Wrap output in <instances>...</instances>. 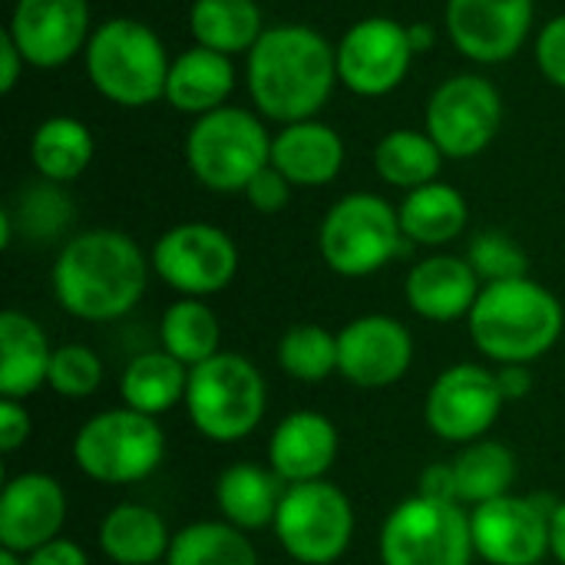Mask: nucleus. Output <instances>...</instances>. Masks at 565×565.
<instances>
[{"instance_id": "f257e3e1", "label": "nucleus", "mask_w": 565, "mask_h": 565, "mask_svg": "<svg viewBox=\"0 0 565 565\" xmlns=\"http://www.w3.org/2000/svg\"><path fill=\"white\" fill-rule=\"evenodd\" d=\"M338 56L308 23H275L245 56V86L262 119L291 126L318 119L338 86Z\"/></svg>"}, {"instance_id": "f03ea898", "label": "nucleus", "mask_w": 565, "mask_h": 565, "mask_svg": "<svg viewBox=\"0 0 565 565\" xmlns=\"http://www.w3.org/2000/svg\"><path fill=\"white\" fill-rule=\"evenodd\" d=\"M149 255L119 228H86L56 252L50 285L56 305L89 324L126 318L146 295Z\"/></svg>"}, {"instance_id": "7ed1b4c3", "label": "nucleus", "mask_w": 565, "mask_h": 565, "mask_svg": "<svg viewBox=\"0 0 565 565\" xmlns=\"http://www.w3.org/2000/svg\"><path fill=\"white\" fill-rule=\"evenodd\" d=\"M470 341L473 348L500 364H536L546 358L565 328L563 301L540 281L513 278L483 285L470 318Z\"/></svg>"}, {"instance_id": "20e7f679", "label": "nucleus", "mask_w": 565, "mask_h": 565, "mask_svg": "<svg viewBox=\"0 0 565 565\" xmlns=\"http://www.w3.org/2000/svg\"><path fill=\"white\" fill-rule=\"evenodd\" d=\"M93 89L119 109H146L166 99L172 56L162 36L132 17L103 20L83 53Z\"/></svg>"}, {"instance_id": "39448f33", "label": "nucleus", "mask_w": 565, "mask_h": 565, "mask_svg": "<svg viewBox=\"0 0 565 565\" xmlns=\"http://www.w3.org/2000/svg\"><path fill=\"white\" fill-rule=\"evenodd\" d=\"M271 162V132L255 109L222 106L199 116L185 132V166L195 182L218 195L245 192V185Z\"/></svg>"}, {"instance_id": "423d86ee", "label": "nucleus", "mask_w": 565, "mask_h": 565, "mask_svg": "<svg viewBox=\"0 0 565 565\" xmlns=\"http://www.w3.org/2000/svg\"><path fill=\"white\" fill-rule=\"evenodd\" d=\"M265 407L268 384L245 354L218 351L189 371L185 414L212 444H238L252 437L265 420Z\"/></svg>"}, {"instance_id": "0eeeda50", "label": "nucleus", "mask_w": 565, "mask_h": 565, "mask_svg": "<svg viewBox=\"0 0 565 565\" xmlns=\"http://www.w3.org/2000/svg\"><path fill=\"white\" fill-rule=\"evenodd\" d=\"M397 205L374 192H348L338 199L318 228V252L341 278H371L387 268L404 248Z\"/></svg>"}, {"instance_id": "6e6552de", "label": "nucleus", "mask_w": 565, "mask_h": 565, "mask_svg": "<svg viewBox=\"0 0 565 565\" xmlns=\"http://www.w3.org/2000/svg\"><path fill=\"white\" fill-rule=\"evenodd\" d=\"M162 460L166 434L159 420L132 407H109L89 417L73 437V463L93 483H142L162 467Z\"/></svg>"}, {"instance_id": "1a4fd4ad", "label": "nucleus", "mask_w": 565, "mask_h": 565, "mask_svg": "<svg viewBox=\"0 0 565 565\" xmlns=\"http://www.w3.org/2000/svg\"><path fill=\"white\" fill-rule=\"evenodd\" d=\"M377 553L381 565H473L470 513L460 503L417 493L387 513Z\"/></svg>"}, {"instance_id": "9d476101", "label": "nucleus", "mask_w": 565, "mask_h": 565, "mask_svg": "<svg viewBox=\"0 0 565 565\" xmlns=\"http://www.w3.org/2000/svg\"><path fill=\"white\" fill-rule=\"evenodd\" d=\"M354 507L331 480L285 487L275 516V540L298 565L338 563L354 540Z\"/></svg>"}, {"instance_id": "9b49d317", "label": "nucleus", "mask_w": 565, "mask_h": 565, "mask_svg": "<svg viewBox=\"0 0 565 565\" xmlns=\"http://www.w3.org/2000/svg\"><path fill=\"white\" fill-rule=\"evenodd\" d=\"M238 245L212 222H179L166 228L149 252L152 271L179 298H212L225 291L238 275Z\"/></svg>"}, {"instance_id": "f8f14e48", "label": "nucleus", "mask_w": 565, "mask_h": 565, "mask_svg": "<svg viewBox=\"0 0 565 565\" xmlns=\"http://www.w3.org/2000/svg\"><path fill=\"white\" fill-rule=\"evenodd\" d=\"M503 96L493 79L477 73L447 76L427 99L424 129L447 159H473L503 129Z\"/></svg>"}, {"instance_id": "ddd939ff", "label": "nucleus", "mask_w": 565, "mask_h": 565, "mask_svg": "<svg viewBox=\"0 0 565 565\" xmlns=\"http://www.w3.org/2000/svg\"><path fill=\"white\" fill-rule=\"evenodd\" d=\"M334 56L341 86L354 96L377 99L407 79L417 50L411 43V23L394 17H361L334 43Z\"/></svg>"}, {"instance_id": "4468645a", "label": "nucleus", "mask_w": 565, "mask_h": 565, "mask_svg": "<svg viewBox=\"0 0 565 565\" xmlns=\"http://www.w3.org/2000/svg\"><path fill=\"white\" fill-rule=\"evenodd\" d=\"M503 394L497 384V371L483 364H454L437 374L427 391L424 417L427 427L444 444H477L483 440L503 414Z\"/></svg>"}, {"instance_id": "2eb2a0df", "label": "nucleus", "mask_w": 565, "mask_h": 565, "mask_svg": "<svg viewBox=\"0 0 565 565\" xmlns=\"http://www.w3.org/2000/svg\"><path fill=\"white\" fill-rule=\"evenodd\" d=\"M556 507V503H553ZM533 497H500L470 510L477 559L487 565H540L550 556V513Z\"/></svg>"}, {"instance_id": "dca6fc26", "label": "nucleus", "mask_w": 565, "mask_h": 565, "mask_svg": "<svg viewBox=\"0 0 565 565\" xmlns=\"http://www.w3.org/2000/svg\"><path fill=\"white\" fill-rule=\"evenodd\" d=\"M93 30L86 0H13L7 23L30 70H60L83 56Z\"/></svg>"}, {"instance_id": "f3484780", "label": "nucleus", "mask_w": 565, "mask_h": 565, "mask_svg": "<svg viewBox=\"0 0 565 565\" xmlns=\"http://www.w3.org/2000/svg\"><path fill=\"white\" fill-rule=\"evenodd\" d=\"M533 0H447L444 23L450 43L477 66L513 60L533 30Z\"/></svg>"}, {"instance_id": "a211bd4d", "label": "nucleus", "mask_w": 565, "mask_h": 565, "mask_svg": "<svg viewBox=\"0 0 565 565\" xmlns=\"http://www.w3.org/2000/svg\"><path fill=\"white\" fill-rule=\"evenodd\" d=\"M414 334L391 315H361L338 331V374L361 391H384L407 377Z\"/></svg>"}, {"instance_id": "6ab92c4d", "label": "nucleus", "mask_w": 565, "mask_h": 565, "mask_svg": "<svg viewBox=\"0 0 565 565\" xmlns=\"http://www.w3.org/2000/svg\"><path fill=\"white\" fill-rule=\"evenodd\" d=\"M66 523V493L50 473L7 477L0 490V550L26 556L56 540Z\"/></svg>"}, {"instance_id": "aec40b11", "label": "nucleus", "mask_w": 565, "mask_h": 565, "mask_svg": "<svg viewBox=\"0 0 565 565\" xmlns=\"http://www.w3.org/2000/svg\"><path fill=\"white\" fill-rule=\"evenodd\" d=\"M483 291L480 275L467 262V255H427L407 271L404 281V298L411 311L430 324H450L460 318H470L477 298Z\"/></svg>"}, {"instance_id": "412c9836", "label": "nucleus", "mask_w": 565, "mask_h": 565, "mask_svg": "<svg viewBox=\"0 0 565 565\" xmlns=\"http://www.w3.org/2000/svg\"><path fill=\"white\" fill-rule=\"evenodd\" d=\"M341 450L338 427L318 411L288 414L268 437V467L285 487L328 480Z\"/></svg>"}, {"instance_id": "4be33fe9", "label": "nucleus", "mask_w": 565, "mask_h": 565, "mask_svg": "<svg viewBox=\"0 0 565 565\" xmlns=\"http://www.w3.org/2000/svg\"><path fill=\"white\" fill-rule=\"evenodd\" d=\"M348 162V146L341 132L321 119H301L281 126L271 136V166L295 189L331 185Z\"/></svg>"}, {"instance_id": "5701e85b", "label": "nucleus", "mask_w": 565, "mask_h": 565, "mask_svg": "<svg viewBox=\"0 0 565 565\" xmlns=\"http://www.w3.org/2000/svg\"><path fill=\"white\" fill-rule=\"evenodd\" d=\"M235 83H238V76H235L232 56L192 43L185 53L172 56L169 83H166V103L175 113L199 119L205 113L228 106Z\"/></svg>"}, {"instance_id": "b1692460", "label": "nucleus", "mask_w": 565, "mask_h": 565, "mask_svg": "<svg viewBox=\"0 0 565 565\" xmlns=\"http://www.w3.org/2000/svg\"><path fill=\"white\" fill-rule=\"evenodd\" d=\"M46 331L23 311L0 315V397L26 401L40 387H46L50 361H53Z\"/></svg>"}, {"instance_id": "393cba45", "label": "nucleus", "mask_w": 565, "mask_h": 565, "mask_svg": "<svg viewBox=\"0 0 565 565\" xmlns=\"http://www.w3.org/2000/svg\"><path fill=\"white\" fill-rule=\"evenodd\" d=\"M285 497V483L275 470L258 463H232L218 473L215 483V507L225 523L238 526L242 533H258L275 526L278 503Z\"/></svg>"}, {"instance_id": "a878e982", "label": "nucleus", "mask_w": 565, "mask_h": 565, "mask_svg": "<svg viewBox=\"0 0 565 565\" xmlns=\"http://www.w3.org/2000/svg\"><path fill=\"white\" fill-rule=\"evenodd\" d=\"M96 543L113 565H156L169 556L172 533L156 510L142 503H116L99 520Z\"/></svg>"}, {"instance_id": "bb28decb", "label": "nucleus", "mask_w": 565, "mask_h": 565, "mask_svg": "<svg viewBox=\"0 0 565 565\" xmlns=\"http://www.w3.org/2000/svg\"><path fill=\"white\" fill-rule=\"evenodd\" d=\"M397 215H401L404 238L411 245L444 248L463 235V228L470 222V205H467L460 189L437 179V182H427L414 192H404Z\"/></svg>"}, {"instance_id": "cd10ccee", "label": "nucleus", "mask_w": 565, "mask_h": 565, "mask_svg": "<svg viewBox=\"0 0 565 565\" xmlns=\"http://www.w3.org/2000/svg\"><path fill=\"white\" fill-rule=\"evenodd\" d=\"M96 156V139L89 126L76 116H46L30 136V162L40 179L70 185L76 182Z\"/></svg>"}, {"instance_id": "c85d7f7f", "label": "nucleus", "mask_w": 565, "mask_h": 565, "mask_svg": "<svg viewBox=\"0 0 565 565\" xmlns=\"http://www.w3.org/2000/svg\"><path fill=\"white\" fill-rule=\"evenodd\" d=\"M265 30L268 26L262 17V7L255 0H192L189 7L192 40L232 60L248 56Z\"/></svg>"}, {"instance_id": "c756f323", "label": "nucleus", "mask_w": 565, "mask_h": 565, "mask_svg": "<svg viewBox=\"0 0 565 565\" xmlns=\"http://www.w3.org/2000/svg\"><path fill=\"white\" fill-rule=\"evenodd\" d=\"M185 391H189V367L175 361L169 351L136 354L119 377L122 407H132L156 420L175 411L179 404H185Z\"/></svg>"}, {"instance_id": "7c9ffc66", "label": "nucleus", "mask_w": 565, "mask_h": 565, "mask_svg": "<svg viewBox=\"0 0 565 565\" xmlns=\"http://www.w3.org/2000/svg\"><path fill=\"white\" fill-rule=\"evenodd\" d=\"M444 152L427 129H391L374 146V172L381 182L401 192H414L427 182H437L444 169Z\"/></svg>"}, {"instance_id": "2f4dec72", "label": "nucleus", "mask_w": 565, "mask_h": 565, "mask_svg": "<svg viewBox=\"0 0 565 565\" xmlns=\"http://www.w3.org/2000/svg\"><path fill=\"white\" fill-rule=\"evenodd\" d=\"M454 463L457 477V500L460 507H483L490 500L510 497L516 483V457L507 444L500 440H477L467 444Z\"/></svg>"}, {"instance_id": "473e14b6", "label": "nucleus", "mask_w": 565, "mask_h": 565, "mask_svg": "<svg viewBox=\"0 0 565 565\" xmlns=\"http://www.w3.org/2000/svg\"><path fill=\"white\" fill-rule=\"evenodd\" d=\"M159 341L162 351H169L192 371L222 351L218 315L212 311V305H205V298H179L166 308L159 321Z\"/></svg>"}, {"instance_id": "72a5a7b5", "label": "nucleus", "mask_w": 565, "mask_h": 565, "mask_svg": "<svg viewBox=\"0 0 565 565\" xmlns=\"http://www.w3.org/2000/svg\"><path fill=\"white\" fill-rule=\"evenodd\" d=\"M169 565H258V553L238 526L225 520L189 523L172 533Z\"/></svg>"}, {"instance_id": "f704fd0d", "label": "nucleus", "mask_w": 565, "mask_h": 565, "mask_svg": "<svg viewBox=\"0 0 565 565\" xmlns=\"http://www.w3.org/2000/svg\"><path fill=\"white\" fill-rule=\"evenodd\" d=\"M278 367L298 384H324L338 374V334L321 324H291L278 341Z\"/></svg>"}, {"instance_id": "c9c22d12", "label": "nucleus", "mask_w": 565, "mask_h": 565, "mask_svg": "<svg viewBox=\"0 0 565 565\" xmlns=\"http://www.w3.org/2000/svg\"><path fill=\"white\" fill-rule=\"evenodd\" d=\"M7 209H10L13 228H20L33 242L60 238L73 222V199L63 192V185L46 182V179L23 189L17 195V205H7Z\"/></svg>"}, {"instance_id": "e433bc0d", "label": "nucleus", "mask_w": 565, "mask_h": 565, "mask_svg": "<svg viewBox=\"0 0 565 565\" xmlns=\"http://www.w3.org/2000/svg\"><path fill=\"white\" fill-rule=\"evenodd\" d=\"M467 262L473 265V271L480 275L483 285L513 281V278L530 275V255L523 252V245L513 235L497 232V228H487L470 242Z\"/></svg>"}, {"instance_id": "4c0bfd02", "label": "nucleus", "mask_w": 565, "mask_h": 565, "mask_svg": "<svg viewBox=\"0 0 565 565\" xmlns=\"http://www.w3.org/2000/svg\"><path fill=\"white\" fill-rule=\"evenodd\" d=\"M103 384V361L86 344H60L50 361L46 387L66 401H86Z\"/></svg>"}, {"instance_id": "58836bf2", "label": "nucleus", "mask_w": 565, "mask_h": 565, "mask_svg": "<svg viewBox=\"0 0 565 565\" xmlns=\"http://www.w3.org/2000/svg\"><path fill=\"white\" fill-rule=\"evenodd\" d=\"M533 56L546 83L565 89V13L546 20L533 40Z\"/></svg>"}, {"instance_id": "ea45409f", "label": "nucleus", "mask_w": 565, "mask_h": 565, "mask_svg": "<svg viewBox=\"0 0 565 565\" xmlns=\"http://www.w3.org/2000/svg\"><path fill=\"white\" fill-rule=\"evenodd\" d=\"M242 195L248 199V205H252L255 212H262V215H278V212L288 209V202H291V195H295V185L268 162V166L245 185Z\"/></svg>"}, {"instance_id": "a19ab883", "label": "nucleus", "mask_w": 565, "mask_h": 565, "mask_svg": "<svg viewBox=\"0 0 565 565\" xmlns=\"http://www.w3.org/2000/svg\"><path fill=\"white\" fill-rule=\"evenodd\" d=\"M33 434V420L30 411L23 407V401H7L0 397V450L3 454H17Z\"/></svg>"}, {"instance_id": "79ce46f5", "label": "nucleus", "mask_w": 565, "mask_h": 565, "mask_svg": "<svg viewBox=\"0 0 565 565\" xmlns=\"http://www.w3.org/2000/svg\"><path fill=\"white\" fill-rule=\"evenodd\" d=\"M26 565H89V556L79 543L66 540V536H56L50 543H43L40 550L26 553L23 556Z\"/></svg>"}, {"instance_id": "37998d69", "label": "nucleus", "mask_w": 565, "mask_h": 565, "mask_svg": "<svg viewBox=\"0 0 565 565\" xmlns=\"http://www.w3.org/2000/svg\"><path fill=\"white\" fill-rule=\"evenodd\" d=\"M420 497L427 500H444V503H460L457 500V477H454V463H430L420 473Z\"/></svg>"}, {"instance_id": "c03bdc74", "label": "nucleus", "mask_w": 565, "mask_h": 565, "mask_svg": "<svg viewBox=\"0 0 565 565\" xmlns=\"http://www.w3.org/2000/svg\"><path fill=\"white\" fill-rule=\"evenodd\" d=\"M533 364H500L497 367V384H500V394L507 404L513 401H523L530 391H533Z\"/></svg>"}, {"instance_id": "a18cd8bd", "label": "nucleus", "mask_w": 565, "mask_h": 565, "mask_svg": "<svg viewBox=\"0 0 565 565\" xmlns=\"http://www.w3.org/2000/svg\"><path fill=\"white\" fill-rule=\"evenodd\" d=\"M26 70H30V66H26L23 53L17 50V43H13V40L7 36V30H3V36H0V93L10 96Z\"/></svg>"}, {"instance_id": "49530a36", "label": "nucleus", "mask_w": 565, "mask_h": 565, "mask_svg": "<svg viewBox=\"0 0 565 565\" xmlns=\"http://www.w3.org/2000/svg\"><path fill=\"white\" fill-rule=\"evenodd\" d=\"M550 556L565 565V500L550 513Z\"/></svg>"}, {"instance_id": "de8ad7c7", "label": "nucleus", "mask_w": 565, "mask_h": 565, "mask_svg": "<svg viewBox=\"0 0 565 565\" xmlns=\"http://www.w3.org/2000/svg\"><path fill=\"white\" fill-rule=\"evenodd\" d=\"M411 43H414L417 53H427V50H434L437 36H434V30L427 23H411Z\"/></svg>"}, {"instance_id": "09e8293b", "label": "nucleus", "mask_w": 565, "mask_h": 565, "mask_svg": "<svg viewBox=\"0 0 565 565\" xmlns=\"http://www.w3.org/2000/svg\"><path fill=\"white\" fill-rule=\"evenodd\" d=\"M0 565H26V563H23V556H17V553H10V550H0Z\"/></svg>"}, {"instance_id": "8fccbe9b", "label": "nucleus", "mask_w": 565, "mask_h": 565, "mask_svg": "<svg viewBox=\"0 0 565 565\" xmlns=\"http://www.w3.org/2000/svg\"><path fill=\"white\" fill-rule=\"evenodd\" d=\"M156 565H169V563H166V559H162V563H156Z\"/></svg>"}, {"instance_id": "3c124183", "label": "nucleus", "mask_w": 565, "mask_h": 565, "mask_svg": "<svg viewBox=\"0 0 565 565\" xmlns=\"http://www.w3.org/2000/svg\"><path fill=\"white\" fill-rule=\"evenodd\" d=\"M10 3H13V0H10Z\"/></svg>"}, {"instance_id": "603ef678", "label": "nucleus", "mask_w": 565, "mask_h": 565, "mask_svg": "<svg viewBox=\"0 0 565 565\" xmlns=\"http://www.w3.org/2000/svg\"><path fill=\"white\" fill-rule=\"evenodd\" d=\"M295 565H298V563H295Z\"/></svg>"}]
</instances>
